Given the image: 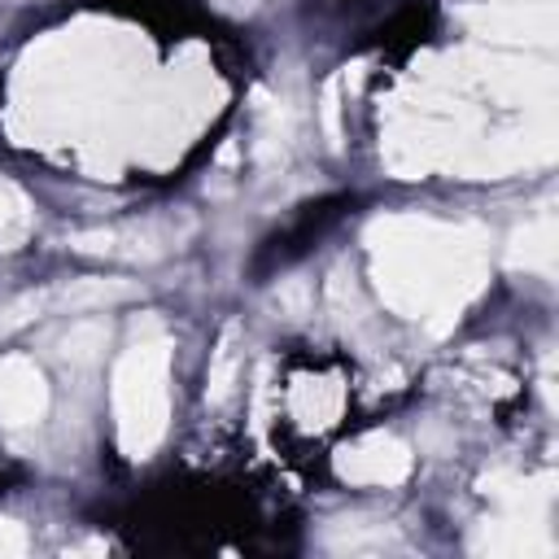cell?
I'll list each match as a JSON object with an SVG mask.
<instances>
[{"instance_id": "cell-1", "label": "cell", "mask_w": 559, "mask_h": 559, "mask_svg": "<svg viewBox=\"0 0 559 559\" xmlns=\"http://www.w3.org/2000/svg\"><path fill=\"white\" fill-rule=\"evenodd\" d=\"M376 284L384 301L402 314H441L432 332L459 319L463 293L476 284V245H467L463 227H441L424 218H389L371 227Z\"/></svg>"}, {"instance_id": "cell-2", "label": "cell", "mask_w": 559, "mask_h": 559, "mask_svg": "<svg viewBox=\"0 0 559 559\" xmlns=\"http://www.w3.org/2000/svg\"><path fill=\"white\" fill-rule=\"evenodd\" d=\"M166 367H170V345L148 323V332L135 336V345L118 358L114 371V415H118V437L131 459L148 454L162 432H166Z\"/></svg>"}, {"instance_id": "cell-3", "label": "cell", "mask_w": 559, "mask_h": 559, "mask_svg": "<svg viewBox=\"0 0 559 559\" xmlns=\"http://www.w3.org/2000/svg\"><path fill=\"white\" fill-rule=\"evenodd\" d=\"M48 411V384L31 358H4L0 362V424L26 428L39 424Z\"/></svg>"}, {"instance_id": "cell-4", "label": "cell", "mask_w": 559, "mask_h": 559, "mask_svg": "<svg viewBox=\"0 0 559 559\" xmlns=\"http://www.w3.org/2000/svg\"><path fill=\"white\" fill-rule=\"evenodd\" d=\"M341 476L358 485H393L411 472V450L397 437H362L358 445L341 450Z\"/></svg>"}, {"instance_id": "cell-5", "label": "cell", "mask_w": 559, "mask_h": 559, "mask_svg": "<svg viewBox=\"0 0 559 559\" xmlns=\"http://www.w3.org/2000/svg\"><path fill=\"white\" fill-rule=\"evenodd\" d=\"M105 336H109V328H105V323H96V319L74 323V328L66 332V341H61L66 362H92V358L105 349Z\"/></svg>"}, {"instance_id": "cell-6", "label": "cell", "mask_w": 559, "mask_h": 559, "mask_svg": "<svg viewBox=\"0 0 559 559\" xmlns=\"http://www.w3.org/2000/svg\"><path fill=\"white\" fill-rule=\"evenodd\" d=\"M26 227H31V210H26L22 192L9 188V183H0V245L13 249V240L26 236Z\"/></svg>"}, {"instance_id": "cell-7", "label": "cell", "mask_w": 559, "mask_h": 559, "mask_svg": "<svg viewBox=\"0 0 559 559\" xmlns=\"http://www.w3.org/2000/svg\"><path fill=\"white\" fill-rule=\"evenodd\" d=\"M26 542H22V533L9 524V520H0V550H22Z\"/></svg>"}]
</instances>
